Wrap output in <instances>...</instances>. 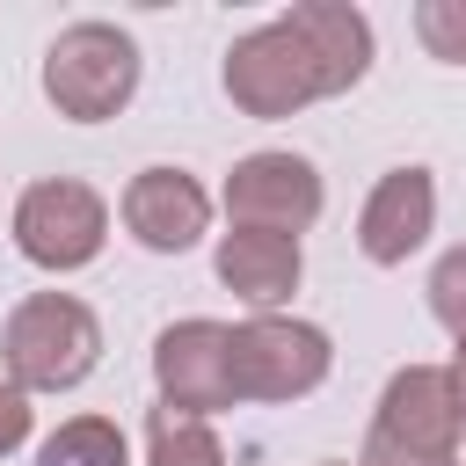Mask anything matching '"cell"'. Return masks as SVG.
<instances>
[{"label": "cell", "mask_w": 466, "mask_h": 466, "mask_svg": "<svg viewBox=\"0 0 466 466\" xmlns=\"http://www.w3.org/2000/svg\"><path fill=\"white\" fill-rule=\"evenodd\" d=\"M364 73H371V22L350 0H299L291 15L233 36L226 66H218L226 102L262 124L299 116L306 102L350 95Z\"/></svg>", "instance_id": "cell-1"}, {"label": "cell", "mask_w": 466, "mask_h": 466, "mask_svg": "<svg viewBox=\"0 0 466 466\" xmlns=\"http://www.w3.org/2000/svg\"><path fill=\"white\" fill-rule=\"evenodd\" d=\"M0 364H7V386L22 393H73L102 364L95 306H80L73 291H29L0 328Z\"/></svg>", "instance_id": "cell-2"}, {"label": "cell", "mask_w": 466, "mask_h": 466, "mask_svg": "<svg viewBox=\"0 0 466 466\" xmlns=\"http://www.w3.org/2000/svg\"><path fill=\"white\" fill-rule=\"evenodd\" d=\"M44 95L66 124H109L138 95V44L116 22H73L44 51Z\"/></svg>", "instance_id": "cell-3"}, {"label": "cell", "mask_w": 466, "mask_h": 466, "mask_svg": "<svg viewBox=\"0 0 466 466\" xmlns=\"http://www.w3.org/2000/svg\"><path fill=\"white\" fill-rule=\"evenodd\" d=\"M357 466H459V408L444 364H408L386 379Z\"/></svg>", "instance_id": "cell-4"}, {"label": "cell", "mask_w": 466, "mask_h": 466, "mask_svg": "<svg viewBox=\"0 0 466 466\" xmlns=\"http://www.w3.org/2000/svg\"><path fill=\"white\" fill-rule=\"evenodd\" d=\"M102 240H109V204L80 175H44L15 197V248L36 269H51V277L87 269L102 255Z\"/></svg>", "instance_id": "cell-5"}, {"label": "cell", "mask_w": 466, "mask_h": 466, "mask_svg": "<svg viewBox=\"0 0 466 466\" xmlns=\"http://www.w3.org/2000/svg\"><path fill=\"white\" fill-rule=\"evenodd\" d=\"M335 364L328 328L291 313H248L233 328V393L240 400H306Z\"/></svg>", "instance_id": "cell-6"}, {"label": "cell", "mask_w": 466, "mask_h": 466, "mask_svg": "<svg viewBox=\"0 0 466 466\" xmlns=\"http://www.w3.org/2000/svg\"><path fill=\"white\" fill-rule=\"evenodd\" d=\"M153 386H160V408L175 415H218L233 408V328L226 320H175L153 335Z\"/></svg>", "instance_id": "cell-7"}, {"label": "cell", "mask_w": 466, "mask_h": 466, "mask_svg": "<svg viewBox=\"0 0 466 466\" xmlns=\"http://www.w3.org/2000/svg\"><path fill=\"white\" fill-rule=\"evenodd\" d=\"M320 204H328V189H320V167L306 153H248L226 175V218L248 226V233L299 240L320 218Z\"/></svg>", "instance_id": "cell-8"}, {"label": "cell", "mask_w": 466, "mask_h": 466, "mask_svg": "<svg viewBox=\"0 0 466 466\" xmlns=\"http://www.w3.org/2000/svg\"><path fill=\"white\" fill-rule=\"evenodd\" d=\"M124 233L146 255H189L211 233V197L189 167H138L124 182Z\"/></svg>", "instance_id": "cell-9"}, {"label": "cell", "mask_w": 466, "mask_h": 466, "mask_svg": "<svg viewBox=\"0 0 466 466\" xmlns=\"http://www.w3.org/2000/svg\"><path fill=\"white\" fill-rule=\"evenodd\" d=\"M430 233H437V182H430V167H386V175L371 182L364 211H357V248H364V262L393 269V262H408Z\"/></svg>", "instance_id": "cell-10"}, {"label": "cell", "mask_w": 466, "mask_h": 466, "mask_svg": "<svg viewBox=\"0 0 466 466\" xmlns=\"http://www.w3.org/2000/svg\"><path fill=\"white\" fill-rule=\"evenodd\" d=\"M211 262H218V284H226L240 306H255V313H277V306L299 291V277H306L299 240H284V233H248V226H226Z\"/></svg>", "instance_id": "cell-11"}, {"label": "cell", "mask_w": 466, "mask_h": 466, "mask_svg": "<svg viewBox=\"0 0 466 466\" xmlns=\"http://www.w3.org/2000/svg\"><path fill=\"white\" fill-rule=\"evenodd\" d=\"M36 466H131V444H124V430L109 415H66L44 437Z\"/></svg>", "instance_id": "cell-12"}, {"label": "cell", "mask_w": 466, "mask_h": 466, "mask_svg": "<svg viewBox=\"0 0 466 466\" xmlns=\"http://www.w3.org/2000/svg\"><path fill=\"white\" fill-rule=\"evenodd\" d=\"M146 466H226L218 437L204 415H175V408H153L146 415Z\"/></svg>", "instance_id": "cell-13"}, {"label": "cell", "mask_w": 466, "mask_h": 466, "mask_svg": "<svg viewBox=\"0 0 466 466\" xmlns=\"http://www.w3.org/2000/svg\"><path fill=\"white\" fill-rule=\"evenodd\" d=\"M415 36H422V51L437 66H466V0H422Z\"/></svg>", "instance_id": "cell-14"}, {"label": "cell", "mask_w": 466, "mask_h": 466, "mask_svg": "<svg viewBox=\"0 0 466 466\" xmlns=\"http://www.w3.org/2000/svg\"><path fill=\"white\" fill-rule=\"evenodd\" d=\"M422 291H430V313H437V328H444L451 342H466V248H444Z\"/></svg>", "instance_id": "cell-15"}, {"label": "cell", "mask_w": 466, "mask_h": 466, "mask_svg": "<svg viewBox=\"0 0 466 466\" xmlns=\"http://www.w3.org/2000/svg\"><path fill=\"white\" fill-rule=\"evenodd\" d=\"M22 437H29V393L0 379V459H7V451H15Z\"/></svg>", "instance_id": "cell-16"}, {"label": "cell", "mask_w": 466, "mask_h": 466, "mask_svg": "<svg viewBox=\"0 0 466 466\" xmlns=\"http://www.w3.org/2000/svg\"><path fill=\"white\" fill-rule=\"evenodd\" d=\"M444 379H451V408H459V430H466V342H459V357L444 364Z\"/></svg>", "instance_id": "cell-17"}, {"label": "cell", "mask_w": 466, "mask_h": 466, "mask_svg": "<svg viewBox=\"0 0 466 466\" xmlns=\"http://www.w3.org/2000/svg\"><path fill=\"white\" fill-rule=\"evenodd\" d=\"M459 466H466V451H459Z\"/></svg>", "instance_id": "cell-18"}, {"label": "cell", "mask_w": 466, "mask_h": 466, "mask_svg": "<svg viewBox=\"0 0 466 466\" xmlns=\"http://www.w3.org/2000/svg\"><path fill=\"white\" fill-rule=\"evenodd\" d=\"M328 466H342V459H328Z\"/></svg>", "instance_id": "cell-19"}]
</instances>
